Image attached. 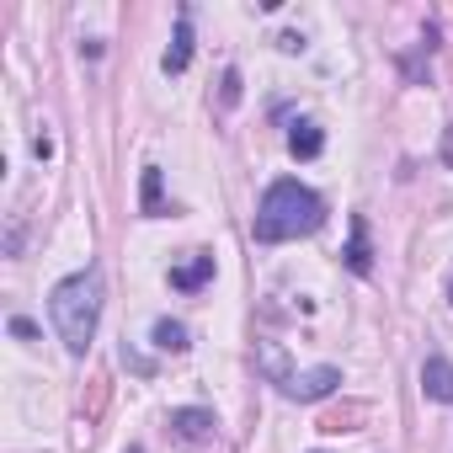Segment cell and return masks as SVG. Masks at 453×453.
I'll return each mask as SVG.
<instances>
[{
	"instance_id": "obj_5",
	"label": "cell",
	"mask_w": 453,
	"mask_h": 453,
	"mask_svg": "<svg viewBox=\"0 0 453 453\" xmlns=\"http://www.w3.org/2000/svg\"><path fill=\"white\" fill-rule=\"evenodd\" d=\"M421 389H426L437 405H448V400H453V363H448L442 352H432V357L421 363Z\"/></svg>"
},
{
	"instance_id": "obj_7",
	"label": "cell",
	"mask_w": 453,
	"mask_h": 453,
	"mask_svg": "<svg viewBox=\"0 0 453 453\" xmlns=\"http://www.w3.org/2000/svg\"><path fill=\"white\" fill-rule=\"evenodd\" d=\"M320 150H326V134H320V123L299 118V123L288 128V155H294V160H315Z\"/></svg>"
},
{
	"instance_id": "obj_12",
	"label": "cell",
	"mask_w": 453,
	"mask_h": 453,
	"mask_svg": "<svg viewBox=\"0 0 453 453\" xmlns=\"http://www.w3.org/2000/svg\"><path fill=\"white\" fill-rule=\"evenodd\" d=\"M241 102V70H224V107Z\"/></svg>"
},
{
	"instance_id": "obj_6",
	"label": "cell",
	"mask_w": 453,
	"mask_h": 453,
	"mask_svg": "<svg viewBox=\"0 0 453 453\" xmlns=\"http://www.w3.org/2000/svg\"><path fill=\"white\" fill-rule=\"evenodd\" d=\"M187 65H192V12L176 17V38H171L165 59H160V70H165V75H181Z\"/></svg>"
},
{
	"instance_id": "obj_2",
	"label": "cell",
	"mask_w": 453,
	"mask_h": 453,
	"mask_svg": "<svg viewBox=\"0 0 453 453\" xmlns=\"http://www.w3.org/2000/svg\"><path fill=\"white\" fill-rule=\"evenodd\" d=\"M49 315H54V331H59L65 352H70V357H86L91 342H96V320H102V278H96V267H86V273L54 283Z\"/></svg>"
},
{
	"instance_id": "obj_9",
	"label": "cell",
	"mask_w": 453,
	"mask_h": 453,
	"mask_svg": "<svg viewBox=\"0 0 453 453\" xmlns=\"http://www.w3.org/2000/svg\"><path fill=\"white\" fill-rule=\"evenodd\" d=\"M139 208H144V219H160V213H165V192H160V165H144V187H139Z\"/></svg>"
},
{
	"instance_id": "obj_8",
	"label": "cell",
	"mask_w": 453,
	"mask_h": 453,
	"mask_svg": "<svg viewBox=\"0 0 453 453\" xmlns=\"http://www.w3.org/2000/svg\"><path fill=\"white\" fill-rule=\"evenodd\" d=\"M347 267L357 278L373 273V251H368V219H352V241H347Z\"/></svg>"
},
{
	"instance_id": "obj_11",
	"label": "cell",
	"mask_w": 453,
	"mask_h": 453,
	"mask_svg": "<svg viewBox=\"0 0 453 453\" xmlns=\"http://www.w3.org/2000/svg\"><path fill=\"white\" fill-rule=\"evenodd\" d=\"M155 347L160 352H187L192 342H187V326L181 320H155Z\"/></svg>"
},
{
	"instance_id": "obj_4",
	"label": "cell",
	"mask_w": 453,
	"mask_h": 453,
	"mask_svg": "<svg viewBox=\"0 0 453 453\" xmlns=\"http://www.w3.org/2000/svg\"><path fill=\"white\" fill-rule=\"evenodd\" d=\"M203 283H213V251H192L187 262L171 267V288L176 294H197Z\"/></svg>"
},
{
	"instance_id": "obj_10",
	"label": "cell",
	"mask_w": 453,
	"mask_h": 453,
	"mask_svg": "<svg viewBox=\"0 0 453 453\" xmlns=\"http://www.w3.org/2000/svg\"><path fill=\"white\" fill-rule=\"evenodd\" d=\"M171 426H176L187 442H203V437L213 432V416H208V411H171Z\"/></svg>"
},
{
	"instance_id": "obj_3",
	"label": "cell",
	"mask_w": 453,
	"mask_h": 453,
	"mask_svg": "<svg viewBox=\"0 0 453 453\" xmlns=\"http://www.w3.org/2000/svg\"><path fill=\"white\" fill-rule=\"evenodd\" d=\"M336 384H342V368H310V373H283L278 379V389L288 400H326Z\"/></svg>"
},
{
	"instance_id": "obj_1",
	"label": "cell",
	"mask_w": 453,
	"mask_h": 453,
	"mask_svg": "<svg viewBox=\"0 0 453 453\" xmlns=\"http://www.w3.org/2000/svg\"><path fill=\"white\" fill-rule=\"evenodd\" d=\"M326 224V197L310 192L304 181L283 176L262 192V208L251 219V235L257 246H283V241H299V235H315Z\"/></svg>"
}]
</instances>
